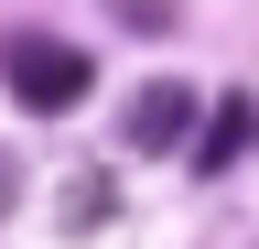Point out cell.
Segmentation results:
<instances>
[{
	"label": "cell",
	"instance_id": "1",
	"mask_svg": "<svg viewBox=\"0 0 259 249\" xmlns=\"http://www.w3.org/2000/svg\"><path fill=\"white\" fill-rule=\"evenodd\" d=\"M0 87H11L32 119H65L97 87V65H87V44H65V33H11L0 44Z\"/></svg>",
	"mask_w": 259,
	"mask_h": 249
},
{
	"label": "cell",
	"instance_id": "2",
	"mask_svg": "<svg viewBox=\"0 0 259 249\" xmlns=\"http://www.w3.org/2000/svg\"><path fill=\"white\" fill-rule=\"evenodd\" d=\"M194 130V87H141L130 98V152H173Z\"/></svg>",
	"mask_w": 259,
	"mask_h": 249
},
{
	"label": "cell",
	"instance_id": "3",
	"mask_svg": "<svg viewBox=\"0 0 259 249\" xmlns=\"http://www.w3.org/2000/svg\"><path fill=\"white\" fill-rule=\"evenodd\" d=\"M248 130H259V109H248V98H216V119H205V130H194V163L216 173V163H227V152H238Z\"/></svg>",
	"mask_w": 259,
	"mask_h": 249
},
{
	"label": "cell",
	"instance_id": "4",
	"mask_svg": "<svg viewBox=\"0 0 259 249\" xmlns=\"http://www.w3.org/2000/svg\"><path fill=\"white\" fill-rule=\"evenodd\" d=\"M0 206H11V163H0Z\"/></svg>",
	"mask_w": 259,
	"mask_h": 249
}]
</instances>
